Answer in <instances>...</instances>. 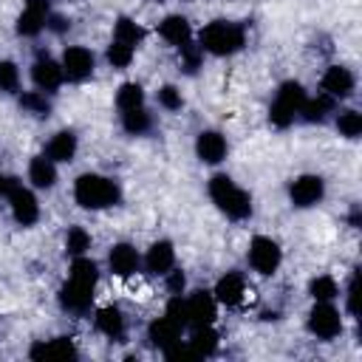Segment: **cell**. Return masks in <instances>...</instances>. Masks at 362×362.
<instances>
[{
    "label": "cell",
    "mask_w": 362,
    "mask_h": 362,
    "mask_svg": "<svg viewBox=\"0 0 362 362\" xmlns=\"http://www.w3.org/2000/svg\"><path fill=\"white\" fill-rule=\"evenodd\" d=\"M303 102H305V90H303V85L294 82V79L283 82V85L277 88V93H274L272 107H269V122H272L274 127H280V130L288 127V124H294V119L300 116Z\"/></svg>",
    "instance_id": "cell-4"
},
{
    "label": "cell",
    "mask_w": 362,
    "mask_h": 362,
    "mask_svg": "<svg viewBox=\"0 0 362 362\" xmlns=\"http://www.w3.org/2000/svg\"><path fill=\"white\" fill-rule=\"evenodd\" d=\"M337 130H339V136H345V139H359V136H362V113L354 110V107L339 110V116H337Z\"/></svg>",
    "instance_id": "cell-33"
},
{
    "label": "cell",
    "mask_w": 362,
    "mask_h": 362,
    "mask_svg": "<svg viewBox=\"0 0 362 362\" xmlns=\"http://www.w3.org/2000/svg\"><path fill=\"white\" fill-rule=\"evenodd\" d=\"M229 153V144H226V136L218 133V130H201L198 139H195V156L204 161V164H221Z\"/></svg>",
    "instance_id": "cell-17"
},
{
    "label": "cell",
    "mask_w": 362,
    "mask_h": 362,
    "mask_svg": "<svg viewBox=\"0 0 362 362\" xmlns=\"http://www.w3.org/2000/svg\"><path fill=\"white\" fill-rule=\"evenodd\" d=\"M164 288H167V294H184L187 291V274L181 269H170L164 274Z\"/></svg>",
    "instance_id": "cell-40"
},
{
    "label": "cell",
    "mask_w": 362,
    "mask_h": 362,
    "mask_svg": "<svg viewBox=\"0 0 362 362\" xmlns=\"http://www.w3.org/2000/svg\"><path fill=\"white\" fill-rule=\"evenodd\" d=\"M198 45L212 57H232L246 45V31L238 23L229 20H212L201 28Z\"/></svg>",
    "instance_id": "cell-3"
},
{
    "label": "cell",
    "mask_w": 362,
    "mask_h": 362,
    "mask_svg": "<svg viewBox=\"0 0 362 362\" xmlns=\"http://www.w3.org/2000/svg\"><path fill=\"white\" fill-rule=\"evenodd\" d=\"M156 3H164V0H156Z\"/></svg>",
    "instance_id": "cell-44"
},
{
    "label": "cell",
    "mask_w": 362,
    "mask_h": 362,
    "mask_svg": "<svg viewBox=\"0 0 362 362\" xmlns=\"http://www.w3.org/2000/svg\"><path fill=\"white\" fill-rule=\"evenodd\" d=\"M215 300H218V305H229V308H235V305H240L246 297H249V288H246V280H243V274H238V272H226L218 283H215Z\"/></svg>",
    "instance_id": "cell-18"
},
{
    "label": "cell",
    "mask_w": 362,
    "mask_h": 362,
    "mask_svg": "<svg viewBox=\"0 0 362 362\" xmlns=\"http://www.w3.org/2000/svg\"><path fill=\"white\" fill-rule=\"evenodd\" d=\"M158 37H161L164 42H170L173 48H181V45H187V42L192 40V25H189V20L181 17V14H167V17L158 23Z\"/></svg>",
    "instance_id": "cell-22"
},
{
    "label": "cell",
    "mask_w": 362,
    "mask_h": 362,
    "mask_svg": "<svg viewBox=\"0 0 362 362\" xmlns=\"http://www.w3.org/2000/svg\"><path fill=\"white\" fill-rule=\"evenodd\" d=\"M322 195H325V181H322L320 175H311V173L297 175V178L291 181V187H288V198H291V204H294L297 209L317 206V204L322 201Z\"/></svg>",
    "instance_id": "cell-8"
},
{
    "label": "cell",
    "mask_w": 362,
    "mask_h": 362,
    "mask_svg": "<svg viewBox=\"0 0 362 362\" xmlns=\"http://www.w3.org/2000/svg\"><path fill=\"white\" fill-rule=\"evenodd\" d=\"M320 88H322V93H328L331 99H345V96H351L354 88H356V76H354L351 68H345V65H331V68H325V74H322V79H320Z\"/></svg>",
    "instance_id": "cell-15"
},
{
    "label": "cell",
    "mask_w": 362,
    "mask_h": 362,
    "mask_svg": "<svg viewBox=\"0 0 362 362\" xmlns=\"http://www.w3.org/2000/svg\"><path fill=\"white\" fill-rule=\"evenodd\" d=\"M164 314H167L170 320H175L178 325L187 328V303H184V294H170V300H167V305H164Z\"/></svg>",
    "instance_id": "cell-39"
},
{
    "label": "cell",
    "mask_w": 362,
    "mask_h": 362,
    "mask_svg": "<svg viewBox=\"0 0 362 362\" xmlns=\"http://www.w3.org/2000/svg\"><path fill=\"white\" fill-rule=\"evenodd\" d=\"M48 14H51V0H25V6L17 17V34L20 37H37L45 28Z\"/></svg>",
    "instance_id": "cell-13"
},
{
    "label": "cell",
    "mask_w": 362,
    "mask_h": 362,
    "mask_svg": "<svg viewBox=\"0 0 362 362\" xmlns=\"http://www.w3.org/2000/svg\"><path fill=\"white\" fill-rule=\"evenodd\" d=\"M74 201L82 209H110L122 201V189L113 178L99 173H82L74 181Z\"/></svg>",
    "instance_id": "cell-1"
},
{
    "label": "cell",
    "mask_w": 362,
    "mask_h": 362,
    "mask_svg": "<svg viewBox=\"0 0 362 362\" xmlns=\"http://www.w3.org/2000/svg\"><path fill=\"white\" fill-rule=\"evenodd\" d=\"M187 345H189V351H192L195 359H204V356H212L218 351L221 339H218V331L212 325H195L192 334H189V339H187Z\"/></svg>",
    "instance_id": "cell-24"
},
{
    "label": "cell",
    "mask_w": 362,
    "mask_h": 362,
    "mask_svg": "<svg viewBox=\"0 0 362 362\" xmlns=\"http://www.w3.org/2000/svg\"><path fill=\"white\" fill-rule=\"evenodd\" d=\"M107 266H110V272L116 277L130 280L141 269V255L136 252L133 243H113L110 252H107Z\"/></svg>",
    "instance_id": "cell-14"
},
{
    "label": "cell",
    "mask_w": 362,
    "mask_h": 362,
    "mask_svg": "<svg viewBox=\"0 0 362 362\" xmlns=\"http://www.w3.org/2000/svg\"><path fill=\"white\" fill-rule=\"evenodd\" d=\"M283 263V249L277 240H272L269 235H255L249 240V266L263 274V277H272Z\"/></svg>",
    "instance_id": "cell-5"
},
{
    "label": "cell",
    "mask_w": 362,
    "mask_h": 362,
    "mask_svg": "<svg viewBox=\"0 0 362 362\" xmlns=\"http://www.w3.org/2000/svg\"><path fill=\"white\" fill-rule=\"evenodd\" d=\"M184 303H187V325L195 328V325H212L215 322V317H218V300H215L212 291L198 288V291L187 294Z\"/></svg>",
    "instance_id": "cell-9"
},
{
    "label": "cell",
    "mask_w": 362,
    "mask_h": 362,
    "mask_svg": "<svg viewBox=\"0 0 362 362\" xmlns=\"http://www.w3.org/2000/svg\"><path fill=\"white\" fill-rule=\"evenodd\" d=\"M93 283H82V280H74L68 277L65 286L59 288V305L71 314H85L93 303Z\"/></svg>",
    "instance_id": "cell-12"
},
{
    "label": "cell",
    "mask_w": 362,
    "mask_h": 362,
    "mask_svg": "<svg viewBox=\"0 0 362 362\" xmlns=\"http://www.w3.org/2000/svg\"><path fill=\"white\" fill-rule=\"evenodd\" d=\"M116 107L119 110H133V107H144V90L139 82H124L116 90Z\"/></svg>",
    "instance_id": "cell-30"
},
{
    "label": "cell",
    "mask_w": 362,
    "mask_h": 362,
    "mask_svg": "<svg viewBox=\"0 0 362 362\" xmlns=\"http://www.w3.org/2000/svg\"><path fill=\"white\" fill-rule=\"evenodd\" d=\"M156 99H158V105H161L164 110H170V113H175V110L184 107V96H181V90H178L175 85H161Z\"/></svg>",
    "instance_id": "cell-38"
},
{
    "label": "cell",
    "mask_w": 362,
    "mask_h": 362,
    "mask_svg": "<svg viewBox=\"0 0 362 362\" xmlns=\"http://www.w3.org/2000/svg\"><path fill=\"white\" fill-rule=\"evenodd\" d=\"M31 82L37 85V90L42 93H57L59 85L65 82V74H62V65L57 59H51L48 54L37 57L34 65H31Z\"/></svg>",
    "instance_id": "cell-11"
},
{
    "label": "cell",
    "mask_w": 362,
    "mask_h": 362,
    "mask_svg": "<svg viewBox=\"0 0 362 362\" xmlns=\"http://www.w3.org/2000/svg\"><path fill=\"white\" fill-rule=\"evenodd\" d=\"M206 192H209L212 204H215L226 218H232V221H246V218L252 215V195H249L243 187H238L229 175H223V173L212 175L209 184H206Z\"/></svg>",
    "instance_id": "cell-2"
},
{
    "label": "cell",
    "mask_w": 362,
    "mask_h": 362,
    "mask_svg": "<svg viewBox=\"0 0 362 362\" xmlns=\"http://www.w3.org/2000/svg\"><path fill=\"white\" fill-rule=\"evenodd\" d=\"M133 57H136V48H130V45H124V42H119V40H113V42L107 45V62H110L116 71L130 68Z\"/></svg>",
    "instance_id": "cell-35"
},
{
    "label": "cell",
    "mask_w": 362,
    "mask_h": 362,
    "mask_svg": "<svg viewBox=\"0 0 362 362\" xmlns=\"http://www.w3.org/2000/svg\"><path fill=\"white\" fill-rule=\"evenodd\" d=\"M88 249H90V232L85 226H71L65 235V252L71 257H79V255H88Z\"/></svg>",
    "instance_id": "cell-34"
},
{
    "label": "cell",
    "mask_w": 362,
    "mask_h": 362,
    "mask_svg": "<svg viewBox=\"0 0 362 362\" xmlns=\"http://www.w3.org/2000/svg\"><path fill=\"white\" fill-rule=\"evenodd\" d=\"M144 272L147 274H153V277H164L173 266H175V249H173V243L170 240H156L150 249H147V255H144Z\"/></svg>",
    "instance_id": "cell-20"
},
{
    "label": "cell",
    "mask_w": 362,
    "mask_h": 362,
    "mask_svg": "<svg viewBox=\"0 0 362 362\" xmlns=\"http://www.w3.org/2000/svg\"><path fill=\"white\" fill-rule=\"evenodd\" d=\"M334 102H337V99H331L328 93L305 96V102H303V107H300V116H303L308 124H320V122H325L328 113L334 110Z\"/></svg>",
    "instance_id": "cell-26"
},
{
    "label": "cell",
    "mask_w": 362,
    "mask_h": 362,
    "mask_svg": "<svg viewBox=\"0 0 362 362\" xmlns=\"http://www.w3.org/2000/svg\"><path fill=\"white\" fill-rule=\"evenodd\" d=\"M68 277L96 286V283H99V266H96V260H90L88 255H79V257H74V263H71V269H68Z\"/></svg>",
    "instance_id": "cell-31"
},
{
    "label": "cell",
    "mask_w": 362,
    "mask_h": 362,
    "mask_svg": "<svg viewBox=\"0 0 362 362\" xmlns=\"http://www.w3.org/2000/svg\"><path fill=\"white\" fill-rule=\"evenodd\" d=\"M178 51H181V68H184L187 74H195V71L201 68V62H204V48H201L195 40H189V42L181 45Z\"/></svg>",
    "instance_id": "cell-36"
},
{
    "label": "cell",
    "mask_w": 362,
    "mask_h": 362,
    "mask_svg": "<svg viewBox=\"0 0 362 362\" xmlns=\"http://www.w3.org/2000/svg\"><path fill=\"white\" fill-rule=\"evenodd\" d=\"M181 331H184V325H178L175 320H170L167 314H161V317H156L147 325V339H150L153 348H158L164 354L167 348H173L175 342H181Z\"/></svg>",
    "instance_id": "cell-19"
},
{
    "label": "cell",
    "mask_w": 362,
    "mask_h": 362,
    "mask_svg": "<svg viewBox=\"0 0 362 362\" xmlns=\"http://www.w3.org/2000/svg\"><path fill=\"white\" fill-rule=\"evenodd\" d=\"M76 150H79V139L74 130H59L48 139L45 144V156L54 161V164H68L76 158Z\"/></svg>",
    "instance_id": "cell-21"
},
{
    "label": "cell",
    "mask_w": 362,
    "mask_h": 362,
    "mask_svg": "<svg viewBox=\"0 0 362 362\" xmlns=\"http://www.w3.org/2000/svg\"><path fill=\"white\" fill-rule=\"evenodd\" d=\"M348 311L356 314V274H351V283H348Z\"/></svg>",
    "instance_id": "cell-43"
},
{
    "label": "cell",
    "mask_w": 362,
    "mask_h": 362,
    "mask_svg": "<svg viewBox=\"0 0 362 362\" xmlns=\"http://www.w3.org/2000/svg\"><path fill=\"white\" fill-rule=\"evenodd\" d=\"M45 28H51L54 34H62L65 28H71V20H65L62 14H48V20H45Z\"/></svg>",
    "instance_id": "cell-41"
},
{
    "label": "cell",
    "mask_w": 362,
    "mask_h": 362,
    "mask_svg": "<svg viewBox=\"0 0 362 362\" xmlns=\"http://www.w3.org/2000/svg\"><path fill=\"white\" fill-rule=\"evenodd\" d=\"M20 181L14 178V175H6V173H0V198H8V192L17 187Z\"/></svg>",
    "instance_id": "cell-42"
},
{
    "label": "cell",
    "mask_w": 362,
    "mask_h": 362,
    "mask_svg": "<svg viewBox=\"0 0 362 362\" xmlns=\"http://www.w3.org/2000/svg\"><path fill=\"white\" fill-rule=\"evenodd\" d=\"M20 107H23L25 113L37 116V119H42V116L51 113V102H48V96H45L42 90H25V93L20 96Z\"/></svg>",
    "instance_id": "cell-32"
},
{
    "label": "cell",
    "mask_w": 362,
    "mask_h": 362,
    "mask_svg": "<svg viewBox=\"0 0 362 362\" xmlns=\"http://www.w3.org/2000/svg\"><path fill=\"white\" fill-rule=\"evenodd\" d=\"M59 65H62V74H65L68 82H85L96 68V57L85 45H68L62 51V62Z\"/></svg>",
    "instance_id": "cell-7"
},
{
    "label": "cell",
    "mask_w": 362,
    "mask_h": 362,
    "mask_svg": "<svg viewBox=\"0 0 362 362\" xmlns=\"http://www.w3.org/2000/svg\"><path fill=\"white\" fill-rule=\"evenodd\" d=\"M28 356L31 359H54V362H68V359H76L79 356V351H76V345H74V339H68V337H54V339H42V342H37L31 351H28Z\"/></svg>",
    "instance_id": "cell-16"
},
{
    "label": "cell",
    "mask_w": 362,
    "mask_h": 362,
    "mask_svg": "<svg viewBox=\"0 0 362 362\" xmlns=\"http://www.w3.org/2000/svg\"><path fill=\"white\" fill-rule=\"evenodd\" d=\"M8 206H11V218L20 223V226H34L40 221V204H37V195L31 189H25L23 184H17L11 192H8Z\"/></svg>",
    "instance_id": "cell-10"
},
{
    "label": "cell",
    "mask_w": 362,
    "mask_h": 362,
    "mask_svg": "<svg viewBox=\"0 0 362 362\" xmlns=\"http://www.w3.org/2000/svg\"><path fill=\"white\" fill-rule=\"evenodd\" d=\"M0 90L3 93L20 90V68L11 59H0Z\"/></svg>",
    "instance_id": "cell-37"
},
{
    "label": "cell",
    "mask_w": 362,
    "mask_h": 362,
    "mask_svg": "<svg viewBox=\"0 0 362 362\" xmlns=\"http://www.w3.org/2000/svg\"><path fill=\"white\" fill-rule=\"evenodd\" d=\"M308 331L322 339V342H331L342 334V314L339 308H334V303H317L308 314Z\"/></svg>",
    "instance_id": "cell-6"
},
{
    "label": "cell",
    "mask_w": 362,
    "mask_h": 362,
    "mask_svg": "<svg viewBox=\"0 0 362 362\" xmlns=\"http://www.w3.org/2000/svg\"><path fill=\"white\" fill-rule=\"evenodd\" d=\"M308 294L314 297V303H334L339 297V283L331 274H317L308 283Z\"/></svg>",
    "instance_id": "cell-28"
},
{
    "label": "cell",
    "mask_w": 362,
    "mask_h": 362,
    "mask_svg": "<svg viewBox=\"0 0 362 362\" xmlns=\"http://www.w3.org/2000/svg\"><path fill=\"white\" fill-rule=\"evenodd\" d=\"M93 325H96V331H99L102 337H107V339H122V337H124V328H127L124 314H122L119 305H102V308H96Z\"/></svg>",
    "instance_id": "cell-23"
},
{
    "label": "cell",
    "mask_w": 362,
    "mask_h": 362,
    "mask_svg": "<svg viewBox=\"0 0 362 362\" xmlns=\"http://www.w3.org/2000/svg\"><path fill=\"white\" fill-rule=\"evenodd\" d=\"M122 127H124V133H130V136H141V133H147V130L153 127V119H150V113H147L144 107L122 110Z\"/></svg>",
    "instance_id": "cell-29"
},
{
    "label": "cell",
    "mask_w": 362,
    "mask_h": 362,
    "mask_svg": "<svg viewBox=\"0 0 362 362\" xmlns=\"http://www.w3.org/2000/svg\"><path fill=\"white\" fill-rule=\"evenodd\" d=\"M144 37H147V28L139 25L136 20H130V17H119L116 25H113V40H119L130 48H139L144 42Z\"/></svg>",
    "instance_id": "cell-27"
},
{
    "label": "cell",
    "mask_w": 362,
    "mask_h": 362,
    "mask_svg": "<svg viewBox=\"0 0 362 362\" xmlns=\"http://www.w3.org/2000/svg\"><path fill=\"white\" fill-rule=\"evenodd\" d=\"M28 181L31 187L37 189H51L57 184V164L42 153V156H34L28 161Z\"/></svg>",
    "instance_id": "cell-25"
}]
</instances>
